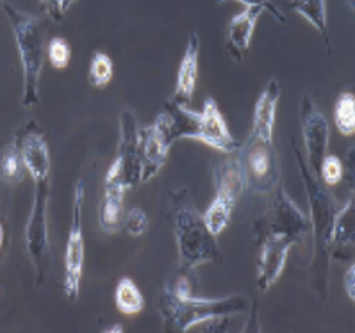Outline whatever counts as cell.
Masks as SVG:
<instances>
[{
    "instance_id": "1",
    "label": "cell",
    "mask_w": 355,
    "mask_h": 333,
    "mask_svg": "<svg viewBox=\"0 0 355 333\" xmlns=\"http://www.w3.org/2000/svg\"><path fill=\"white\" fill-rule=\"evenodd\" d=\"M155 123L164 130L171 145L179 139H195L225 155L234 154L241 146V143L229 132L220 107L213 98L205 100L202 113H195L189 107L170 100Z\"/></svg>"
},
{
    "instance_id": "2",
    "label": "cell",
    "mask_w": 355,
    "mask_h": 333,
    "mask_svg": "<svg viewBox=\"0 0 355 333\" xmlns=\"http://www.w3.org/2000/svg\"><path fill=\"white\" fill-rule=\"evenodd\" d=\"M173 198V233L179 250V271L191 273L207 262H222L223 251L216 235L209 232L204 217L193 205L186 189H179Z\"/></svg>"
},
{
    "instance_id": "3",
    "label": "cell",
    "mask_w": 355,
    "mask_h": 333,
    "mask_svg": "<svg viewBox=\"0 0 355 333\" xmlns=\"http://www.w3.org/2000/svg\"><path fill=\"white\" fill-rule=\"evenodd\" d=\"M293 148H295V155H297L298 170H300L302 180H304L311 208L309 221L314 241V289L322 298H325L329 258L332 253V230H334L338 207H336L334 198L327 191V186H323L318 175H314L309 170L305 159L298 152L297 145H293Z\"/></svg>"
},
{
    "instance_id": "4",
    "label": "cell",
    "mask_w": 355,
    "mask_h": 333,
    "mask_svg": "<svg viewBox=\"0 0 355 333\" xmlns=\"http://www.w3.org/2000/svg\"><path fill=\"white\" fill-rule=\"evenodd\" d=\"M2 9L13 27L15 39H17L18 52H20V63L21 70H24L21 104L24 107H33L38 104L40 77H42L43 64H45V24L42 18L24 13L9 2H4Z\"/></svg>"
},
{
    "instance_id": "5",
    "label": "cell",
    "mask_w": 355,
    "mask_h": 333,
    "mask_svg": "<svg viewBox=\"0 0 355 333\" xmlns=\"http://www.w3.org/2000/svg\"><path fill=\"white\" fill-rule=\"evenodd\" d=\"M248 308L245 296H229V298H193L177 296L170 287H164L159 298V310L163 316L164 326L171 332L184 333L193 326H198L204 321L232 317L243 314Z\"/></svg>"
},
{
    "instance_id": "6",
    "label": "cell",
    "mask_w": 355,
    "mask_h": 333,
    "mask_svg": "<svg viewBox=\"0 0 355 333\" xmlns=\"http://www.w3.org/2000/svg\"><path fill=\"white\" fill-rule=\"evenodd\" d=\"M227 157L216 164L214 168V186H216V196L209 208L202 214L204 223L207 225L211 233L220 235L227 225L230 223V217L234 213L239 198L243 196L247 186L243 180L241 166H239L238 157Z\"/></svg>"
},
{
    "instance_id": "7",
    "label": "cell",
    "mask_w": 355,
    "mask_h": 333,
    "mask_svg": "<svg viewBox=\"0 0 355 333\" xmlns=\"http://www.w3.org/2000/svg\"><path fill=\"white\" fill-rule=\"evenodd\" d=\"M239 150L241 155L238 159L245 186L257 195L275 191L280 182V170L273 141L250 134Z\"/></svg>"
},
{
    "instance_id": "8",
    "label": "cell",
    "mask_w": 355,
    "mask_h": 333,
    "mask_svg": "<svg viewBox=\"0 0 355 333\" xmlns=\"http://www.w3.org/2000/svg\"><path fill=\"white\" fill-rule=\"evenodd\" d=\"M49 196H51V180L43 179L34 182V204L27 223V251L36 269V282H45V275L51 264L49 251Z\"/></svg>"
},
{
    "instance_id": "9",
    "label": "cell",
    "mask_w": 355,
    "mask_h": 333,
    "mask_svg": "<svg viewBox=\"0 0 355 333\" xmlns=\"http://www.w3.org/2000/svg\"><path fill=\"white\" fill-rule=\"evenodd\" d=\"M84 182L79 180L73 189L71 200V223L68 233L67 251H64V294L71 303H76L80 292V278L84 267V235H83V200Z\"/></svg>"
},
{
    "instance_id": "10",
    "label": "cell",
    "mask_w": 355,
    "mask_h": 333,
    "mask_svg": "<svg viewBox=\"0 0 355 333\" xmlns=\"http://www.w3.org/2000/svg\"><path fill=\"white\" fill-rule=\"evenodd\" d=\"M300 123L302 136H304V146L307 152V166L318 175L320 164L327 155L330 139V127L322 109L318 107L316 102L311 98V95H304V100L300 105Z\"/></svg>"
},
{
    "instance_id": "11",
    "label": "cell",
    "mask_w": 355,
    "mask_h": 333,
    "mask_svg": "<svg viewBox=\"0 0 355 333\" xmlns=\"http://www.w3.org/2000/svg\"><path fill=\"white\" fill-rule=\"evenodd\" d=\"M295 239L280 232H268L261 244L259 260H257V289L266 292L280 278L288 260L289 250Z\"/></svg>"
},
{
    "instance_id": "12",
    "label": "cell",
    "mask_w": 355,
    "mask_h": 333,
    "mask_svg": "<svg viewBox=\"0 0 355 333\" xmlns=\"http://www.w3.org/2000/svg\"><path fill=\"white\" fill-rule=\"evenodd\" d=\"M116 161L121 166L125 191L139 183V125L136 114L123 109L120 114V145Z\"/></svg>"
},
{
    "instance_id": "13",
    "label": "cell",
    "mask_w": 355,
    "mask_h": 333,
    "mask_svg": "<svg viewBox=\"0 0 355 333\" xmlns=\"http://www.w3.org/2000/svg\"><path fill=\"white\" fill-rule=\"evenodd\" d=\"M170 148L171 143L157 123L139 127V182L146 183L157 177L166 164Z\"/></svg>"
},
{
    "instance_id": "14",
    "label": "cell",
    "mask_w": 355,
    "mask_h": 333,
    "mask_svg": "<svg viewBox=\"0 0 355 333\" xmlns=\"http://www.w3.org/2000/svg\"><path fill=\"white\" fill-rule=\"evenodd\" d=\"M15 143L20 148L21 159L26 163V170L29 171L31 179L34 182L49 179L51 177V154H49V146H46L45 138L38 130V127L29 123L21 130H18Z\"/></svg>"
},
{
    "instance_id": "15",
    "label": "cell",
    "mask_w": 355,
    "mask_h": 333,
    "mask_svg": "<svg viewBox=\"0 0 355 333\" xmlns=\"http://www.w3.org/2000/svg\"><path fill=\"white\" fill-rule=\"evenodd\" d=\"M123 195H125V186H123L121 166L118 161H114L104 179V200L98 214V223L104 232H120L121 217H123Z\"/></svg>"
},
{
    "instance_id": "16",
    "label": "cell",
    "mask_w": 355,
    "mask_h": 333,
    "mask_svg": "<svg viewBox=\"0 0 355 333\" xmlns=\"http://www.w3.org/2000/svg\"><path fill=\"white\" fill-rule=\"evenodd\" d=\"M270 232L286 233L295 241L304 239L311 230L309 217L302 213L288 196L284 189L277 188L275 204H273V217L270 223Z\"/></svg>"
},
{
    "instance_id": "17",
    "label": "cell",
    "mask_w": 355,
    "mask_h": 333,
    "mask_svg": "<svg viewBox=\"0 0 355 333\" xmlns=\"http://www.w3.org/2000/svg\"><path fill=\"white\" fill-rule=\"evenodd\" d=\"M280 84L277 79H270L261 93L259 100L255 104L254 123H252V132L261 139L273 141V129H275L277 105L280 98Z\"/></svg>"
},
{
    "instance_id": "18",
    "label": "cell",
    "mask_w": 355,
    "mask_h": 333,
    "mask_svg": "<svg viewBox=\"0 0 355 333\" xmlns=\"http://www.w3.org/2000/svg\"><path fill=\"white\" fill-rule=\"evenodd\" d=\"M198 54H200V39H198L197 34H191L182 63L179 66L175 93H173V100H171L179 105H184V107H189V104H191L195 86H197Z\"/></svg>"
},
{
    "instance_id": "19",
    "label": "cell",
    "mask_w": 355,
    "mask_h": 333,
    "mask_svg": "<svg viewBox=\"0 0 355 333\" xmlns=\"http://www.w3.org/2000/svg\"><path fill=\"white\" fill-rule=\"evenodd\" d=\"M261 13H263V9L250 6L230 20L229 30H227V43H229V52L238 61L245 59V54L250 46V39L254 36L255 24L259 20Z\"/></svg>"
},
{
    "instance_id": "20",
    "label": "cell",
    "mask_w": 355,
    "mask_h": 333,
    "mask_svg": "<svg viewBox=\"0 0 355 333\" xmlns=\"http://www.w3.org/2000/svg\"><path fill=\"white\" fill-rule=\"evenodd\" d=\"M355 237V200L352 196L348 204L336 214L332 230V253L345 257V251L354 248Z\"/></svg>"
},
{
    "instance_id": "21",
    "label": "cell",
    "mask_w": 355,
    "mask_h": 333,
    "mask_svg": "<svg viewBox=\"0 0 355 333\" xmlns=\"http://www.w3.org/2000/svg\"><path fill=\"white\" fill-rule=\"evenodd\" d=\"M114 303L121 314L136 316L145 308V298H143L138 285L134 283V280H130L129 276H123L118 282L116 291H114Z\"/></svg>"
},
{
    "instance_id": "22",
    "label": "cell",
    "mask_w": 355,
    "mask_h": 333,
    "mask_svg": "<svg viewBox=\"0 0 355 333\" xmlns=\"http://www.w3.org/2000/svg\"><path fill=\"white\" fill-rule=\"evenodd\" d=\"M26 163L17 143H9L0 154V180L8 186H17L26 175Z\"/></svg>"
},
{
    "instance_id": "23",
    "label": "cell",
    "mask_w": 355,
    "mask_h": 333,
    "mask_svg": "<svg viewBox=\"0 0 355 333\" xmlns=\"http://www.w3.org/2000/svg\"><path fill=\"white\" fill-rule=\"evenodd\" d=\"M289 8L295 9L300 17L309 21L311 26L322 34L329 45V33H327V9L325 0H289Z\"/></svg>"
},
{
    "instance_id": "24",
    "label": "cell",
    "mask_w": 355,
    "mask_h": 333,
    "mask_svg": "<svg viewBox=\"0 0 355 333\" xmlns=\"http://www.w3.org/2000/svg\"><path fill=\"white\" fill-rule=\"evenodd\" d=\"M334 121L339 134L352 136L355 132V100L354 93L347 91L339 95L334 107Z\"/></svg>"
},
{
    "instance_id": "25",
    "label": "cell",
    "mask_w": 355,
    "mask_h": 333,
    "mask_svg": "<svg viewBox=\"0 0 355 333\" xmlns=\"http://www.w3.org/2000/svg\"><path fill=\"white\" fill-rule=\"evenodd\" d=\"M113 61L104 52H95L89 64V73H88V82L92 84L93 88H105L111 79H113Z\"/></svg>"
},
{
    "instance_id": "26",
    "label": "cell",
    "mask_w": 355,
    "mask_h": 333,
    "mask_svg": "<svg viewBox=\"0 0 355 333\" xmlns=\"http://www.w3.org/2000/svg\"><path fill=\"white\" fill-rule=\"evenodd\" d=\"M343 175H345V166H343L341 159L336 155H325L320 164V170H318V179L322 180L323 186L327 188L338 186L343 180Z\"/></svg>"
},
{
    "instance_id": "27",
    "label": "cell",
    "mask_w": 355,
    "mask_h": 333,
    "mask_svg": "<svg viewBox=\"0 0 355 333\" xmlns=\"http://www.w3.org/2000/svg\"><path fill=\"white\" fill-rule=\"evenodd\" d=\"M49 59L52 66L63 70L70 63V46L63 38H54L49 43Z\"/></svg>"
},
{
    "instance_id": "28",
    "label": "cell",
    "mask_w": 355,
    "mask_h": 333,
    "mask_svg": "<svg viewBox=\"0 0 355 333\" xmlns=\"http://www.w3.org/2000/svg\"><path fill=\"white\" fill-rule=\"evenodd\" d=\"M125 228L132 237H139L148 230V217L143 208H130L125 216Z\"/></svg>"
},
{
    "instance_id": "29",
    "label": "cell",
    "mask_w": 355,
    "mask_h": 333,
    "mask_svg": "<svg viewBox=\"0 0 355 333\" xmlns=\"http://www.w3.org/2000/svg\"><path fill=\"white\" fill-rule=\"evenodd\" d=\"M73 2H77V0H42V6L46 13L51 15L52 20L61 21Z\"/></svg>"
},
{
    "instance_id": "30",
    "label": "cell",
    "mask_w": 355,
    "mask_h": 333,
    "mask_svg": "<svg viewBox=\"0 0 355 333\" xmlns=\"http://www.w3.org/2000/svg\"><path fill=\"white\" fill-rule=\"evenodd\" d=\"M216 2H218V4H222V2H225V0H216ZM238 2L245 4L247 8H250V6H255V8L266 9V11H270V13H272V17L275 18L279 24H286V17L280 13V9L277 8L275 4H273L272 0H238Z\"/></svg>"
},
{
    "instance_id": "31",
    "label": "cell",
    "mask_w": 355,
    "mask_h": 333,
    "mask_svg": "<svg viewBox=\"0 0 355 333\" xmlns=\"http://www.w3.org/2000/svg\"><path fill=\"white\" fill-rule=\"evenodd\" d=\"M355 264L350 262V267L347 269V275H345V278H343V283H345V291H347L348 298H350V301L355 300Z\"/></svg>"
},
{
    "instance_id": "32",
    "label": "cell",
    "mask_w": 355,
    "mask_h": 333,
    "mask_svg": "<svg viewBox=\"0 0 355 333\" xmlns=\"http://www.w3.org/2000/svg\"><path fill=\"white\" fill-rule=\"evenodd\" d=\"M104 332H105V333H109V332H123V330H121L120 325H116V326H111V328L104 330Z\"/></svg>"
},
{
    "instance_id": "33",
    "label": "cell",
    "mask_w": 355,
    "mask_h": 333,
    "mask_svg": "<svg viewBox=\"0 0 355 333\" xmlns=\"http://www.w3.org/2000/svg\"><path fill=\"white\" fill-rule=\"evenodd\" d=\"M2 242H4V228L0 225V248H2Z\"/></svg>"
},
{
    "instance_id": "34",
    "label": "cell",
    "mask_w": 355,
    "mask_h": 333,
    "mask_svg": "<svg viewBox=\"0 0 355 333\" xmlns=\"http://www.w3.org/2000/svg\"><path fill=\"white\" fill-rule=\"evenodd\" d=\"M4 2H6V0H0V8H2V4H4Z\"/></svg>"
}]
</instances>
